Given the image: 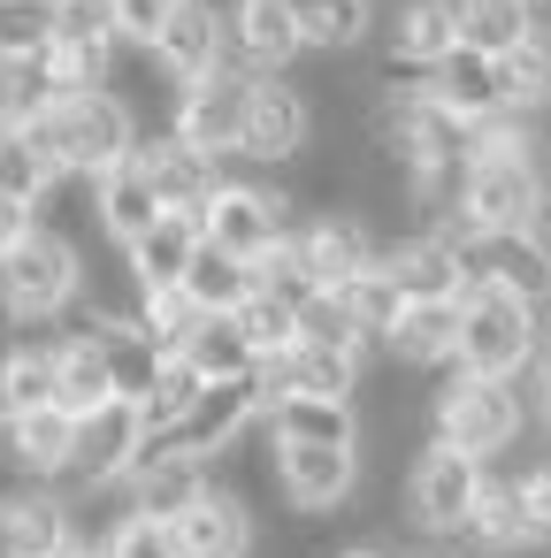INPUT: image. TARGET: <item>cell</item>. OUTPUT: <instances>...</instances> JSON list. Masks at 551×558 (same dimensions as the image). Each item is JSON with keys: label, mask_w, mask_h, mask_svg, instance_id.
Here are the masks:
<instances>
[{"label": "cell", "mask_w": 551, "mask_h": 558, "mask_svg": "<svg viewBox=\"0 0 551 558\" xmlns=\"http://www.w3.org/2000/svg\"><path fill=\"white\" fill-rule=\"evenodd\" d=\"M32 138H39V154H47L62 177H77V184L123 169V161L139 154V123H131V108H123L108 85H100V93H62V100L32 123Z\"/></svg>", "instance_id": "cell-1"}, {"label": "cell", "mask_w": 551, "mask_h": 558, "mask_svg": "<svg viewBox=\"0 0 551 558\" xmlns=\"http://www.w3.org/2000/svg\"><path fill=\"white\" fill-rule=\"evenodd\" d=\"M429 436L467 451V459H482V466H498L528 436V398H520V383H490V375L452 367V383L429 398Z\"/></svg>", "instance_id": "cell-2"}, {"label": "cell", "mask_w": 551, "mask_h": 558, "mask_svg": "<svg viewBox=\"0 0 551 558\" xmlns=\"http://www.w3.org/2000/svg\"><path fill=\"white\" fill-rule=\"evenodd\" d=\"M85 291V245L32 222L9 253H0V314L16 322H62L70 299Z\"/></svg>", "instance_id": "cell-3"}, {"label": "cell", "mask_w": 551, "mask_h": 558, "mask_svg": "<svg viewBox=\"0 0 551 558\" xmlns=\"http://www.w3.org/2000/svg\"><path fill=\"white\" fill-rule=\"evenodd\" d=\"M536 352H543V314L528 299H505V291H467L459 299V344H452L459 375L520 383Z\"/></svg>", "instance_id": "cell-4"}, {"label": "cell", "mask_w": 551, "mask_h": 558, "mask_svg": "<svg viewBox=\"0 0 551 558\" xmlns=\"http://www.w3.org/2000/svg\"><path fill=\"white\" fill-rule=\"evenodd\" d=\"M284 230H291V192H284V177H261V169L215 177V192H207V207H200V245H207V253H230V260L253 268Z\"/></svg>", "instance_id": "cell-5"}, {"label": "cell", "mask_w": 551, "mask_h": 558, "mask_svg": "<svg viewBox=\"0 0 551 558\" xmlns=\"http://www.w3.org/2000/svg\"><path fill=\"white\" fill-rule=\"evenodd\" d=\"M475 489H482V459L421 436V451L406 459V482H398V512L421 543H459V527L475 512Z\"/></svg>", "instance_id": "cell-6"}, {"label": "cell", "mask_w": 551, "mask_h": 558, "mask_svg": "<svg viewBox=\"0 0 551 558\" xmlns=\"http://www.w3.org/2000/svg\"><path fill=\"white\" fill-rule=\"evenodd\" d=\"M543 192H551L543 161H467L436 230H452V238H467V230H475V238H490V230H528L536 207H543Z\"/></svg>", "instance_id": "cell-7"}, {"label": "cell", "mask_w": 551, "mask_h": 558, "mask_svg": "<svg viewBox=\"0 0 551 558\" xmlns=\"http://www.w3.org/2000/svg\"><path fill=\"white\" fill-rule=\"evenodd\" d=\"M139 444H146V413H139L131 398H108L100 413L70 421V466H62V482H55V489H62L70 505H93V497L123 489V474H131Z\"/></svg>", "instance_id": "cell-8"}, {"label": "cell", "mask_w": 551, "mask_h": 558, "mask_svg": "<svg viewBox=\"0 0 551 558\" xmlns=\"http://www.w3.org/2000/svg\"><path fill=\"white\" fill-rule=\"evenodd\" d=\"M268 466L291 520H337L360 497V451L345 444H268Z\"/></svg>", "instance_id": "cell-9"}, {"label": "cell", "mask_w": 551, "mask_h": 558, "mask_svg": "<svg viewBox=\"0 0 551 558\" xmlns=\"http://www.w3.org/2000/svg\"><path fill=\"white\" fill-rule=\"evenodd\" d=\"M307 146H314V100H307V85H291V77H253L238 161L261 169V177H284Z\"/></svg>", "instance_id": "cell-10"}, {"label": "cell", "mask_w": 551, "mask_h": 558, "mask_svg": "<svg viewBox=\"0 0 551 558\" xmlns=\"http://www.w3.org/2000/svg\"><path fill=\"white\" fill-rule=\"evenodd\" d=\"M245 100H253V77H245L238 62H223L215 77H200V85H184V93H177L169 138H177V146H192V154H207V161L223 169V161H238Z\"/></svg>", "instance_id": "cell-11"}, {"label": "cell", "mask_w": 551, "mask_h": 558, "mask_svg": "<svg viewBox=\"0 0 551 558\" xmlns=\"http://www.w3.org/2000/svg\"><path fill=\"white\" fill-rule=\"evenodd\" d=\"M291 253H299L307 299H330V291H345L352 276L375 268V238H368V222L352 207H322V215L291 222Z\"/></svg>", "instance_id": "cell-12"}, {"label": "cell", "mask_w": 551, "mask_h": 558, "mask_svg": "<svg viewBox=\"0 0 551 558\" xmlns=\"http://www.w3.org/2000/svg\"><path fill=\"white\" fill-rule=\"evenodd\" d=\"M459 245V276H467V291H505V299H528V306H543L551 299V260H543V245L528 238V230H490V238H452Z\"/></svg>", "instance_id": "cell-13"}, {"label": "cell", "mask_w": 551, "mask_h": 558, "mask_svg": "<svg viewBox=\"0 0 551 558\" xmlns=\"http://www.w3.org/2000/svg\"><path fill=\"white\" fill-rule=\"evenodd\" d=\"M146 54H154V70H161L177 93L200 85V77H215V70L230 62V16H223V0H177L169 24H161V39H154Z\"/></svg>", "instance_id": "cell-14"}, {"label": "cell", "mask_w": 551, "mask_h": 558, "mask_svg": "<svg viewBox=\"0 0 551 558\" xmlns=\"http://www.w3.org/2000/svg\"><path fill=\"white\" fill-rule=\"evenodd\" d=\"M0 535L9 558H62L77 543V505L47 482H0Z\"/></svg>", "instance_id": "cell-15"}, {"label": "cell", "mask_w": 551, "mask_h": 558, "mask_svg": "<svg viewBox=\"0 0 551 558\" xmlns=\"http://www.w3.org/2000/svg\"><path fill=\"white\" fill-rule=\"evenodd\" d=\"M223 16H230V62L245 77H284L307 54L291 0H223Z\"/></svg>", "instance_id": "cell-16"}, {"label": "cell", "mask_w": 551, "mask_h": 558, "mask_svg": "<svg viewBox=\"0 0 551 558\" xmlns=\"http://www.w3.org/2000/svg\"><path fill=\"white\" fill-rule=\"evenodd\" d=\"M429 108H436V116H452L459 131H482V123L513 116V100H505V70H498L490 54L452 47V54L436 62V77H429Z\"/></svg>", "instance_id": "cell-17"}, {"label": "cell", "mask_w": 551, "mask_h": 558, "mask_svg": "<svg viewBox=\"0 0 551 558\" xmlns=\"http://www.w3.org/2000/svg\"><path fill=\"white\" fill-rule=\"evenodd\" d=\"M375 268L391 276L398 299H467L452 230H406V238H391V245L375 253Z\"/></svg>", "instance_id": "cell-18"}, {"label": "cell", "mask_w": 551, "mask_h": 558, "mask_svg": "<svg viewBox=\"0 0 551 558\" xmlns=\"http://www.w3.org/2000/svg\"><path fill=\"white\" fill-rule=\"evenodd\" d=\"M459 543H467L475 558H528V550H543L536 527H528V505H520V482H513V474L482 466V489H475V512H467Z\"/></svg>", "instance_id": "cell-19"}, {"label": "cell", "mask_w": 551, "mask_h": 558, "mask_svg": "<svg viewBox=\"0 0 551 558\" xmlns=\"http://www.w3.org/2000/svg\"><path fill=\"white\" fill-rule=\"evenodd\" d=\"M169 535H177V558H253L261 520L245 512V497H230V489L215 482L192 512H177V520H169Z\"/></svg>", "instance_id": "cell-20"}, {"label": "cell", "mask_w": 551, "mask_h": 558, "mask_svg": "<svg viewBox=\"0 0 551 558\" xmlns=\"http://www.w3.org/2000/svg\"><path fill=\"white\" fill-rule=\"evenodd\" d=\"M398 367L429 375V367H452V344H459V299H398L391 329L375 337Z\"/></svg>", "instance_id": "cell-21"}, {"label": "cell", "mask_w": 551, "mask_h": 558, "mask_svg": "<svg viewBox=\"0 0 551 558\" xmlns=\"http://www.w3.org/2000/svg\"><path fill=\"white\" fill-rule=\"evenodd\" d=\"M360 375H368V360H360V352L291 344L284 360H268V367H261V398L299 390V398H345V405H360Z\"/></svg>", "instance_id": "cell-22"}, {"label": "cell", "mask_w": 551, "mask_h": 558, "mask_svg": "<svg viewBox=\"0 0 551 558\" xmlns=\"http://www.w3.org/2000/svg\"><path fill=\"white\" fill-rule=\"evenodd\" d=\"M261 436L268 444H345V451H360V405L276 390V398H261Z\"/></svg>", "instance_id": "cell-23"}, {"label": "cell", "mask_w": 551, "mask_h": 558, "mask_svg": "<svg viewBox=\"0 0 551 558\" xmlns=\"http://www.w3.org/2000/svg\"><path fill=\"white\" fill-rule=\"evenodd\" d=\"M139 169H146V184H154V199L169 207V215H200L207 207V192H215V161L207 154H192V146H177L169 131L161 138H139V154H131Z\"/></svg>", "instance_id": "cell-24"}, {"label": "cell", "mask_w": 551, "mask_h": 558, "mask_svg": "<svg viewBox=\"0 0 551 558\" xmlns=\"http://www.w3.org/2000/svg\"><path fill=\"white\" fill-rule=\"evenodd\" d=\"M161 215H169V207L154 199V184H146V169H139V161H123V169L93 177V230H100L108 245H139Z\"/></svg>", "instance_id": "cell-25"}, {"label": "cell", "mask_w": 551, "mask_h": 558, "mask_svg": "<svg viewBox=\"0 0 551 558\" xmlns=\"http://www.w3.org/2000/svg\"><path fill=\"white\" fill-rule=\"evenodd\" d=\"M215 489V466H200V459H131V474H123V512H154V520H177V512H192L200 497Z\"/></svg>", "instance_id": "cell-26"}, {"label": "cell", "mask_w": 551, "mask_h": 558, "mask_svg": "<svg viewBox=\"0 0 551 558\" xmlns=\"http://www.w3.org/2000/svg\"><path fill=\"white\" fill-rule=\"evenodd\" d=\"M0 459H9V474L16 482H62V466H70V413L62 405H39V413H16L9 421V436H0Z\"/></svg>", "instance_id": "cell-27"}, {"label": "cell", "mask_w": 551, "mask_h": 558, "mask_svg": "<svg viewBox=\"0 0 551 558\" xmlns=\"http://www.w3.org/2000/svg\"><path fill=\"white\" fill-rule=\"evenodd\" d=\"M383 47L406 54V62H444L459 47V0H391L383 16Z\"/></svg>", "instance_id": "cell-28"}, {"label": "cell", "mask_w": 551, "mask_h": 558, "mask_svg": "<svg viewBox=\"0 0 551 558\" xmlns=\"http://www.w3.org/2000/svg\"><path fill=\"white\" fill-rule=\"evenodd\" d=\"M123 260H131V283L139 291H177L184 268L200 260V215H161L139 245H123Z\"/></svg>", "instance_id": "cell-29"}, {"label": "cell", "mask_w": 551, "mask_h": 558, "mask_svg": "<svg viewBox=\"0 0 551 558\" xmlns=\"http://www.w3.org/2000/svg\"><path fill=\"white\" fill-rule=\"evenodd\" d=\"M108 398H116V375H108L100 337H55V405H62L70 421H85V413H100Z\"/></svg>", "instance_id": "cell-30"}, {"label": "cell", "mask_w": 551, "mask_h": 558, "mask_svg": "<svg viewBox=\"0 0 551 558\" xmlns=\"http://www.w3.org/2000/svg\"><path fill=\"white\" fill-rule=\"evenodd\" d=\"M307 54H360L375 32V0H291Z\"/></svg>", "instance_id": "cell-31"}, {"label": "cell", "mask_w": 551, "mask_h": 558, "mask_svg": "<svg viewBox=\"0 0 551 558\" xmlns=\"http://www.w3.org/2000/svg\"><path fill=\"white\" fill-rule=\"evenodd\" d=\"M528 32H536V9H528V0H459V47H467V54L505 62Z\"/></svg>", "instance_id": "cell-32"}, {"label": "cell", "mask_w": 551, "mask_h": 558, "mask_svg": "<svg viewBox=\"0 0 551 558\" xmlns=\"http://www.w3.org/2000/svg\"><path fill=\"white\" fill-rule=\"evenodd\" d=\"M184 299H192V314L200 322H223V314H238L245 299H253V268L245 260H230V253H207L200 245V260L184 268V283H177Z\"/></svg>", "instance_id": "cell-33"}, {"label": "cell", "mask_w": 551, "mask_h": 558, "mask_svg": "<svg viewBox=\"0 0 551 558\" xmlns=\"http://www.w3.org/2000/svg\"><path fill=\"white\" fill-rule=\"evenodd\" d=\"M200 383H245V375H261V360H253V344L238 337V322L223 314V322H200L192 337H184V352H177Z\"/></svg>", "instance_id": "cell-34"}, {"label": "cell", "mask_w": 551, "mask_h": 558, "mask_svg": "<svg viewBox=\"0 0 551 558\" xmlns=\"http://www.w3.org/2000/svg\"><path fill=\"white\" fill-rule=\"evenodd\" d=\"M55 405V344H0V413Z\"/></svg>", "instance_id": "cell-35"}, {"label": "cell", "mask_w": 551, "mask_h": 558, "mask_svg": "<svg viewBox=\"0 0 551 558\" xmlns=\"http://www.w3.org/2000/svg\"><path fill=\"white\" fill-rule=\"evenodd\" d=\"M299 306H307V299H284V291H261V283H253V299L230 314V322H238V337L253 344V360H261V367H268V360H284V352L299 344Z\"/></svg>", "instance_id": "cell-36"}, {"label": "cell", "mask_w": 551, "mask_h": 558, "mask_svg": "<svg viewBox=\"0 0 551 558\" xmlns=\"http://www.w3.org/2000/svg\"><path fill=\"white\" fill-rule=\"evenodd\" d=\"M55 100H62V93H55V77H47V62H39V54L0 62V138L32 131V123H39Z\"/></svg>", "instance_id": "cell-37"}, {"label": "cell", "mask_w": 551, "mask_h": 558, "mask_svg": "<svg viewBox=\"0 0 551 558\" xmlns=\"http://www.w3.org/2000/svg\"><path fill=\"white\" fill-rule=\"evenodd\" d=\"M498 70H505L513 116H551V24H543V16H536V32H528Z\"/></svg>", "instance_id": "cell-38"}, {"label": "cell", "mask_w": 551, "mask_h": 558, "mask_svg": "<svg viewBox=\"0 0 551 558\" xmlns=\"http://www.w3.org/2000/svg\"><path fill=\"white\" fill-rule=\"evenodd\" d=\"M62 184V169L39 154V138L32 131H16V138H0V199H16V207H32L39 215V199Z\"/></svg>", "instance_id": "cell-39"}, {"label": "cell", "mask_w": 551, "mask_h": 558, "mask_svg": "<svg viewBox=\"0 0 551 558\" xmlns=\"http://www.w3.org/2000/svg\"><path fill=\"white\" fill-rule=\"evenodd\" d=\"M100 352H108V375H116V398H131V405H146L154 398V383H161V352L123 322V329H108L100 337Z\"/></svg>", "instance_id": "cell-40"}, {"label": "cell", "mask_w": 551, "mask_h": 558, "mask_svg": "<svg viewBox=\"0 0 551 558\" xmlns=\"http://www.w3.org/2000/svg\"><path fill=\"white\" fill-rule=\"evenodd\" d=\"M131 329H139V337H146L161 360H177V352H184V337L200 329V314H192V299H184V291H139Z\"/></svg>", "instance_id": "cell-41"}, {"label": "cell", "mask_w": 551, "mask_h": 558, "mask_svg": "<svg viewBox=\"0 0 551 558\" xmlns=\"http://www.w3.org/2000/svg\"><path fill=\"white\" fill-rule=\"evenodd\" d=\"M330 299L345 306V322H352V329H360L368 344H375V337L391 329V314H398V291H391V276H383V268L352 276V283H345V291H330Z\"/></svg>", "instance_id": "cell-42"}, {"label": "cell", "mask_w": 551, "mask_h": 558, "mask_svg": "<svg viewBox=\"0 0 551 558\" xmlns=\"http://www.w3.org/2000/svg\"><path fill=\"white\" fill-rule=\"evenodd\" d=\"M47 32H55V0H0V62L47 54Z\"/></svg>", "instance_id": "cell-43"}, {"label": "cell", "mask_w": 551, "mask_h": 558, "mask_svg": "<svg viewBox=\"0 0 551 558\" xmlns=\"http://www.w3.org/2000/svg\"><path fill=\"white\" fill-rule=\"evenodd\" d=\"M100 550H108V558H177V535H169V520H154V512H116L108 535H100Z\"/></svg>", "instance_id": "cell-44"}, {"label": "cell", "mask_w": 551, "mask_h": 558, "mask_svg": "<svg viewBox=\"0 0 551 558\" xmlns=\"http://www.w3.org/2000/svg\"><path fill=\"white\" fill-rule=\"evenodd\" d=\"M169 9H177V0H108V32H116V47H131V54H146V47L161 39V24H169Z\"/></svg>", "instance_id": "cell-45"}, {"label": "cell", "mask_w": 551, "mask_h": 558, "mask_svg": "<svg viewBox=\"0 0 551 558\" xmlns=\"http://www.w3.org/2000/svg\"><path fill=\"white\" fill-rule=\"evenodd\" d=\"M47 39H116L108 32V0H55V32Z\"/></svg>", "instance_id": "cell-46"}, {"label": "cell", "mask_w": 551, "mask_h": 558, "mask_svg": "<svg viewBox=\"0 0 551 558\" xmlns=\"http://www.w3.org/2000/svg\"><path fill=\"white\" fill-rule=\"evenodd\" d=\"M520 398H528V421H543V428H551V337H543V352L528 360V375H520Z\"/></svg>", "instance_id": "cell-47"}, {"label": "cell", "mask_w": 551, "mask_h": 558, "mask_svg": "<svg viewBox=\"0 0 551 558\" xmlns=\"http://www.w3.org/2000/svg\"><path fill=\"white\" fill-rule=\"evenodd\" d=\"M32 230V207H16V199H0V253H9L16 238Z\"/></svg>", "instance_id": "cell-48"}, {"label": "cell", "mask_w": 551, "mask_h": 558, "mask_svg": "<svg viewBox=\"0 0 551 558\" xmlns=\"http://www.w3.org/2000/svg\"><path fill=\"white\" fill-rule=\"evenodd\" d=\"M62 558H108V550H100V535H77V543H70Z\"/></svg>", "instance_id": "cell-49"}, {"label": "cell", "mask_w": 551, "mask_h": 558, "mask_svg": "<svg viewBox=\"0 0 551 558\" xmlns=\"http://www.w3.org/2000/svg\"><path fill=\"white\" fill-rule=\"evenodd\" d=\"M330 558H391L383 543H345V550H330Z\"/></svg>", "instance_id": "cell-50"}, {"label": "cell", "mask_w": 551, "mask_h": 558, "mask_svg": "<svg viewBox=\"0 0 551 558\" xmlns=\"http://www.w3.org/2000/svg\"><path fill=\"white\" fill-rule=\"evenodd\" d=\"M414 558H459V550H444V543H429V550H414Z\"/></svg>", "instance_id": "cell-51"}, {"label": "cell", "mask_w": 551, "mask_h": 558, "mask_svg": "<svg viewBox=\"0 0 551 558\" xmlns=\"http://www.w3.org/2000/svg\"><path fill=\"white\" fill-rule=\"evenodd\" d=\"M0 558H9V535H0Z\"/></svg>", "instance_id": "cell-52"}, {"label": "cell", "mask_w": 551, "mask_h": 558, "mask_svg": "<svg viewBox=\"0 0 551 558\" xmlns=\"http://www.w3.org/2000/svg\"><path fill=\"white\" fill-rule=\"evenodd\" d=\"M0 436H9V413H0Z\"/></svg>", "instance_id": "cell-53"}, {"label": "cell", "mask_w": 551, "mask_h": 558, "mask_svg": "<svg viewBox=\"0 0 551 558\" xmlns=\"http://www.w3.org/2000/svg\"><path fill=\"white\" fill-rule=\"evenodd\" d=\"M528 9H543V0H528Z\"/></svg>", "instance_id": "cell-54"}]
</instances>
